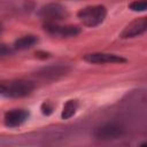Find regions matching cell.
Segmentation results:
<instances>
[{
  "mask_svg": "<svg viewBox=\"0 0 147 147\" xmlns=\"http://www.w3.org/2000/svg\"><path fill=\"white\" fill-rule=\"evenodd\" d=\"M36 85L33 82L25 80V79H18L10 82L8 85H6L3 95L7 98H13V99H20L24 98L29 94L32 93L34 90Z\"/></svg>",
  "mask_w": 147,
  "mask_h": 147,
  "instance_id": "obj_2",
  "label": "cell"
},
{
  "mask_svg": "<svg viewBox=\"0 0 147 147\" xmlns=\"http://www.w3.org/2000/svg\"><path fill=\"white\" fill-rule=\"evenodd\" d=\"M5 88H6V85H5V84H2V83H0V94H3Z\"/></svg>",
  "mask_w": 147,
  "mask_h": 147,
  "instance_id": "obj_14",
  "label": "cell"
},
{
  "mask_svg": "<svg viewBox=\"0 0 147 147\" xmlns=\"http://www.w3.org/2000/svg\"><path fill=\"white\" fill-rule=\"evenodd\" d=\"M123 134H124V129L116 123L102 124L98 126L93 132V137L96 140H101V141L116 140L119 139Z\"/></svg>",
  "mask_w": 147,
  "mask_h": 147,
  "instance_id": "obj_3",
  "label": "cell"
},
{
  "mask_svg": "<svg viewBox=\"0 0 147 147\" xmlns=\"http://www.w3.org/2000/svg\"><path fill=\"white\" fill-rule=\"evenodd\" d=\"M40 110H41V113H42L44 115L48 116V115H51V114L53 113V110H54V105H53L52 102H49V101H44V102L41 103V106H40Z\"/></svg>",
  "mask_w": 147,
  "mask_h": 147,
  "instance_id": "obj_12",
  "label": "cell"
},
{
  "mask_svg": "<svg viewBox=\"0 0 147 147\" xmlns=\"http://www.w3.org/2000/svg\"><path fill=\"white\" fill-rule=\"evenodd\" d=\"M77 16L85 26L95 28L105 21L107 16V8L102 5L87 6L85 8H82L77 13Z\"/></svg>",
  "mask_w": 147,
  "mask_h": 147,
  "instance_id": "obj_1",
  "label": "cell"
},
{
  "mask_svg": "<svg viewBox=\"0 0 147 147\" xmlns=\"http://www.w3.org/2000/svg\"><path fill=\"white\" fill-rule=\"evenodd\" d=\"M132 11H145L147 8V0H134L129 5Z\"/></svg>",
  "mask_w": 147,
  "mask_h": 147,
  "instance_id": "obj_11",
  "label": "cell"
},
{
  "mask_svg": "<svg viewBox=\"0 0 147 147\" xmlns=\"http://www.w3.org/2000/svg\"><path fill=\"white\" fill-rule=\"evenodd\" d=\"M14 48L13 47H9L7 45H0V57H5V56H8L13 53Z\"/></svg>",
  "mask_w": 147,
  "mask_h": 147,
  "instance_id": "obj_13",
  "label": "cell"
},
{
  "mask_svg": "<svg viewBox=\"0 0 147 147\" xmlns=\"http://www.w3.org/2000/svg\"><path fill=\"white\" fill-rule=\"evenodd\" d=\"M1 31H2V25L0 24V33H1Z\"/></svg>",
  "mask_w": 147,
  "mask_h": 147,
  "instance_id": "obj_15",
  "label": "cell"
},
{
  "mask_svg": "<svg viewBox=\"0 0 147 147\" xmlns=\"http://www.w3.org/2000/svg\"><path fill=\"white\" fill-rule=\"evenodd\" d=\"M38 15L46 22H59L68 17V10L62 5L52 2L42 6L39 9Z\"/></svg>",
  "mask_w": 147,
  "mask_h": 147,
  "instance_id": "obj_4",
  "label": "cell"
},
{
  "mask_svg": "<svg viewBox=\"0 0 147 147\" xmlns=\"http://www.w3.org/2000/svg\"><path fill=\"white\" fill-rule=\"evenodd\" d=\"M147 30V18L146 17H140L131 23H129L123 31L121 32L119 37L122 39H130V38H136L145 33Z\"/></svg>",
  "mask_w": 147,
  "mask_h": 147,
  "instance_id": "obj_7",
  "label": "cell"
},
{
  "mask_svg": "<svg viewBox=\"0 0 147 147\" xmlns=\"http://www.w3.org/2000/svg\"><path fill=\"white\" fill-rule=\"evenodd\" d=\"M78 106L79 105H78V101L77 100H68L64 103L63 109H62V113H61L62 119H69V118H71L76 114V111L78 109Z\"/></svg>",
  "mask_w": 147,
  "mask_h": 147,
  "instance_id": "obj_10",
  "label": "cell"
},
{
  "mask_svg": "<svg viewBox=\"0 0 147 147\" xmlns=\"http://www.w3.org/2000/svg\"><path fill=\"white\" fill-rule=\"evenodd\" d=\"M44 30L48 34L60 38L75 37L80 33V28L76 25H61L57 22H45Z\"/></svg>",
  "mask_w": 147,
  "mask_h": 147,
  "instance_id": "obj_5",
  "label": "cell"
},
{
  "mask_svg": "<svg viewBox=\"0 0 147 147\" xmlns=\"http://www.w3.org/2000/svg\"><path fill=\"white\" fill-rule=\"evenodd\" d=\"M38 42V38L33 34H28V36H23L21 38H18L14 45H13V48L15 51H24V49H28V48H31L33 47Z\"/></svg>",
  "mask_w": 147,
  "mask_h": 147,
  "instance_id": "obj_9",
  "label": "cell"
},
{
  "mask_svg": "<svg viewBox=\"0 0 147 147\" xmlns=\"http://www.w3.org/2000/svg\"><path fill=\"white\" fill-rule=\"evenodd\" d=\"M84 61L92 64H108V63H125L126 59L111 53H90L84 55Z\"/></svg>",
  "mask_w": 147,
  "mask_h": 147,
  "instance_id": "obj_6",
  "label": "cell"
},
{
  "mask_svg": "<svg viewBox=\"0 0 147 147\" xmlns=\"http://www.w3.org/2000/svg\"><path fill=\"white\" fill-rule=\"evenodd\" d=\"M29 118V111L25 109H11L5 114L3 123L7 127H18Z\"/></svg>",
  "mask_w": 147,
  "mask_h": 147,
  "instance_id": "obj_8",
  "label": "cell"
}]
</instances>
